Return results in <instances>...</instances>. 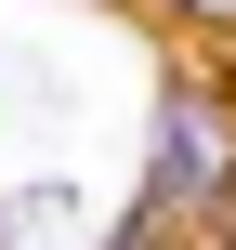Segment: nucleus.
Masks as SVG:
<instances>
[{"label":"nucleus","mask_w":236,"mask_h":250,"mask_svg":"<svg viewBox=\"0 0 236 250\" xmlns=\"http://www.w3.org/2000/svg\"><path fill=\"white\" fill-rule=\"evenodd\" d=\"M171 13H184V26H236V0H171Z\"/></svg>","instance_id":"obj_3"},{"label":"nucleus","mask_w":236,"mask_h":250,"mask_svg":"<svg viewBox=\"0 0 236 250\" xmlns=\"http://www.w3.org/2000/svg\"><path fill=\"white\" fill-rule=\"evenodd\" d=\"M145 198H158L171 224L236 211V92H210V79H171V92H158V158H145Z\"/></svg>","instance_id":"obj_1"},{"label":"nucleus","mask_w":236,"mask_h":250,"mask_svg":"<svg viewBox=\"0 0 236 250\" xmlns=\"http://www.w3.org/2000/svg\"><path fill=\"white\" fill-rule=\"evenodd\" d=\"M171 250H210V224H184V237H171Z\"/></svg>","instance_id":"obj_4"},{"label":"nucleus","mask_w":236,"mask_h":250,"mask_svg":"<svg viewBox=\"0 0 236 250\" xmlns=\"http://www.w3.org/2000/svg\"><path fill=\"white\" fill-rule=\"evenodd\" d=\"M171 237H184V224H171L158 198H131V211H118V237H105V250H171Z\"/></svg>","instance_id":"obj_2"}]
</instances>
